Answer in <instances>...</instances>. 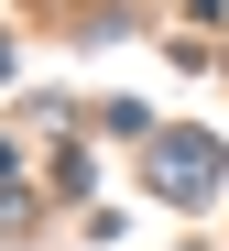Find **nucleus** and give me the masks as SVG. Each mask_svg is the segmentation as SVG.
Segmentation results:
<instances>
[{"label": "nucleus", "mask_w": 229, "mask_h": 251, "mask_svg": "<svg viewBox=\"0 0 229 251\" xmlns=\"http://www.w3.org/2000/svg\"><path fill=\"white\" fill-rule=\"evenodd\" d=\"M153 186H164L175 207H197V197H218V142H197V131H175V142H153Z\"/></svg>", "instance_id": "obj_1"}]
</instances>
